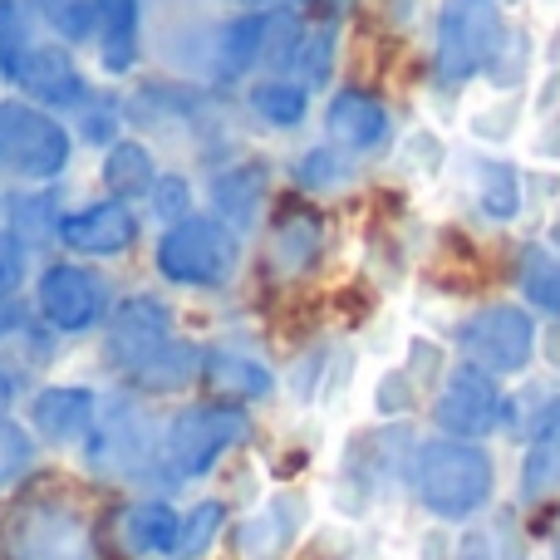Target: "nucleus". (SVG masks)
<instances>
[{"label": "nucleus", "mask_w": 560, "mask_h": 560, "mask_svg": "<svg viewBox=\"0 0 560 560\" xmlns=\"http://www.w3.org/2000/svg\"><path fill=\"white\" fill-rule=\"evenodd\" d=\"M408 482L423 512H433L438 522H467L492 502L497 467L467 438H428L413 447L408 463Z\"/></svg>", "instance_id": "nucleus-1"}, {"label": "nucleus", "mask_w": 560, "mask_h": 560, "mask_svg": "<svg viewBox=\"0 0 560 560\" xmlns=\"http://www.w3.org/2000/svg\"><path fill=\"white\" fill-rule=\"evenodd\" d=\"M79 138L59 114L30 98H0V177L20 187H55L74 167Z\"/></svg>", "instance_id": "nucleus-2"}, {"label": "nucleus", "mask_w": 560, "mask_h": 560, "mask_svg": "<svg viewBox=\"0 0 560 560\" xmlns=\"http://www.w3.org/2000/svg\"><path fill=\"white\" fill-rule=\"evenodd\" d=\"M506 45L502 0H438L433 10V79L463 89L492 69Z\"/></svg>", "instance_id": "nucleus-3"}, {"label": "nucleus", "mask_w": 560, "mask_h": 560, "mask_svg": "<svg viewBox=\"0 0 560 560\" xmlns=\"http://www.w3.org/2000/svg\"><path fill=\"white\" fill-rule=\"evenodd\" d=\"M242 266V236L212 212H192L163 226L153 242V271L177 290H222Z\"/></svg>", "instance_id": "nucleus-4"}, {"label": "nucleus", "mask_w": 560, "mask_h": 560, "mask_svg": "<svg viewBox=\"0 0 560 560\" xmlns=\"http://www.w3.org/2000/svg\"><path fill=\"white\" fill-rule=\"evenodd\" d=\"M0 560H104L84 506L69 497H25L0 516Z\"/></svg>", "instance_id": "nucleus-5"}, {"label": "nucleus", "mask_w": 560, "mask_h": 560, "mask_svg": "<svg viewBox=\"0 0 560 560\" xmlns=\"http://www.w3.org/2000/svg\"><path fill=\"white\" fill-rule=\"evenodd\" d=\"M252 433V413L242 404H226V398H212V404H187L173 413V423L163 428V443H158V463L173 482H197L207 477L217 463H222L232 447L246 443Z\"/></svg>", "instance_id": "nucleus-6"}, {"label": "nucleus", "mask_w": 560, "mask_h": 560, "mask_svg": "<svg viewBox=\"0 0 560 560\" xmlns=\"http://www.w3.org/2000/svg\"><path fill=\"white\" fill-rule=\"evenodd\" d=\"M114 290L108 280L94 271V261H74V256H55V261L39 266L35 276V315L49 335H94L108 325L114 315Z\"/></svg>", "instance_id": "nucleus-7"}, {"label": "nucleus", "mask_w": 560, "mask_h": 560, "mask_svg": "<svg viewBox=\"0 0 560 560\" xmlns=\"http://www.w3.org/2000/svg\"><path fill=\"white\" fill-rule=\"evenodd\" d=\"M457 349L467 364L487 369V374H522L536 359V319L522 305H482L457 325Z\"/></svg>", "instance_id": "nucleus-8"}, {"label": "nucleus", "mask_w": 560, "mask_h": 560, "mask_svg": "<svg viewBox=\"0 0 560 560\" xmlns=\"http://www.w3.org/2000/svg\"><path fill=\"white\" fill-rule=\"evenodd\" d=\"M173 339H177L173 305L163 295H153V290H133V295L118 300L104 325V364L128 378L153 354H163Z\"/></svg>", "instance_id": "nucleus-9"}, {"label": "nucleus", "mask_w": 560, "mask_h": 560, "mask_svg": "<svg viewBox=\"0 0 560 560\" xmlns=\"http://www.w3.org/2000/svg\"><path fill=\"white\" fill-rule=\"evenodd\" d=\"M143 236V217L124 197H94L65 212L59 222V252L74 261H118Z\"/></svg>", "instance_id": "nucleus-10"}, {"label": "nucleus", "mask_w": 560, "mask_h": 560, "mask_svg": "<svg viewBox=\"0 0 560 560\" xmlns=\"http://www.w3.org/2000/svg\"><path fill=\"white\" fill-rule=\"evenodd\" d=\"M10 84L20 89V98L49 108V114H69V118H74L79 108L89 104V94H94V84H89L74 45H65V39H35L30 55L20 59V69H15Z\"/></svg>", "instance_id": "nucleus-11"}, {"label": "nucleus", "mask_w": 560, "mask_h": 560, "mask_svg": "<svg viewBox=\"0 0 560 560\" xmlns=\"http://www.w3.org/2000/svg\"><path fill=\"white\" fill-rule=\"evenodd\" d=\"M271 183H276V167L266 153L232 158L226 167H212V177H207V212H212L217 222H226L246 242V236H256L266 222Z\"/></svg>", "instance_id": "nucleus-12"}, {"label": "nucleus", "mask_w": 560, "mask_h": 560, "mask_svg": "<svg viewBox=\"0 0 560 560\" xmlns=\"http://www.w3.org/2000/svg\"><path fill=\"white\" fill-rule=\"evenodd\" d=\"M502 413H506V404H502L497 374L467 364V359L457 369H447L443 388H438V398H433V423L443 428V438H467V443H477V438H487L502 423Z\"/></svg>", "instance_id": "nucleus-13"}, {"label": "nucleus", "mask_w": 560, "mask_h": 560, "mask_svg": "<svg viewBox=\"0 0 560 560\" xmlns=\"http://www.w3.org/2000/svg\"><path fill=\"white\" fill-rule=\"evenodd\" d=\"M84 457H89V467L104 477H138L148 467V457H153V433H148L143 408H138L128 394H118L104 404L98 428L84 443Z\"/></svg>", "instance_id": "nucleus-14"}, {"label": "nucleus", "mask_w": 560, "mask_h": 560, "mask_svg": "<svg viewBox=\"0 0 560 560\" xmlns=\"http://www.w3.org/2000/svg\"><path fill=\"white\" fill-rule=\"evenodd\" d=\"M319 124H325V143L345 148V153H354V158L384 153L388 138H394V114H388V104L359 84L329 89Z\"/></svg>", "instance_id": "nucleus-15"}, {"label": "nucleus", "mask_w": 560, "mask_h": 560, "mask_svg": "<svg viewBox=\"0 0 560 560\" xmlns=\"http://www.w3.org/2000/svg\"><path fill=\"white\" fill-rule=\"evenodd\" d=\"M276 10H236L217 25L212 39V84L217 89H242L266 74V49H271Z\"/></svg>", "instance_id": "nucleus-16"}, {"label": "nucleus", "mask_w": 560, "mask_h": 560, "mask_svg": "<svg viewBox=\"0 0 560 560\" xmlns=\"http://www.w3.org/2000/svg\"><path fill=\"white\" fill-rule=\"evenodd\" d=\"M124 98H128V124H143L148 133H163V138L202 133L212 124L202 89L187 84V79H143Z\"/></svg>", "instance_id": "nucleus-17"}, {"label": "nucleus", "mask_w": 560, "mask_h": 560, "mask_svg": "<svg viewBox=\"0 0 560 560\" xmlns=\"http://www.w3.org/2000/svg\"><path fill=\"white\" fill-rule=\"evenodd\" d=\"M325 256V217L315 207L295 202L285 212H276V222L266 226L261 242V266L271 280H305Z\"/></svg>", "instance_id": "nucleus-18"}, {"label": "nucleus", "mask_w": 560, "mask_h": 560, "mask_svg": "<svg viewBox=\"0 0 560 560\" xmlns=\"http://www.w3.org/2000/svg\"><path fill=\"white\" fill-rule=\"evenodd\" d=\"M98 394L89 384H45L30 398V433L49 447H79L98 428Z\"/></svg>", "instance_id": "nucleus-19"}, {"label": "nucleus", "mask_w": 560, "mask_h": 560, "mask_svg": "<svg viewBox=\"0 0 560 560\" xmlns=\"http://www.w3.org/2000/svg\"><path fill=\"white\" fill-rule=\"evenodd\" d=\"M94 55L108 79L138 74L148 55V0H98Z\"/></svg>", "instance_id": "nucleus-20"}, {"label": "nucleus", "mask_w": 560, "mask_h": 560, "mask_svg": "<svg viewBox=\"0 0 560 560\" xmlns=\"http://www.w3.org/2000/svg\"><path fill=\"white\" fill-rule=\"evenodd\" d=\"M202 384L226 404H261L276 394V369L266 359H256L252 349L236 345H207L202 359Z\"/></svg>", "instance_id": "nucleus-21"}, {"label": "nucleus", "mask_w": 560, "mask_h": 560, "mask_svg": "<svg viewBox=\"0 0 560 560\" xmlns=\"http://www.w3.org/2000/svg\"><path fill=\"white\" fill-rule=\"evenodd\" d=\"M467 192H472V207L482 212V222L506 226L526 207V173L497 153H472V163H467Z\"/></svg>", "instance_id": "nucleus-22"}, {"label": "nucleus", "mask_w": 560, "mask_h": 560, "mask_svg": "<svg viewBox=\"0 0 560 560\" xmlns=\"http://www.w3.org/2000/svg\"><path fill=\"white\" fill-rule=\"evenodd\" d=\"M246 114L266 128V133H295L315 114V94L300 84L295 74H261L246 84Z\"/></svg>", "instance_id": "nucleus-23"}, {"label": "nucleus", "mask_w": 560, "mask_h": 560, "mask_svg": "<svg viewBox=\"0 0 560 560\" xmlns=\"http://www.w3.org/2000/svg\"><path fill=\"white\" fill-rule=\"evenodd\" d=\"M158 153L148 138H118L114 148L98 153V183H104V197H124V202H148L158 183Z\"/></svg>", "instance_id": "nucleus-24"}, {"label": "nucleus", "mask_w": 560, "mask_h": 560, "mask_svg": "<svg viewBox=\"0 0 560 560\" xmlns=\"http://www.w3.org/2000/svg\"><path fill=\"white\" fill-rule=\"evenodd\" d=\"M177 532H183V516H177L173 502H163V497H138V502H128L124 516H118V546L138 560L173 556Z\"/></svg>", "instance_id": "nucleus-25"}, {"label": "nucleus", "mask_w": 560, "mask_h": 560, "mask_svg": "<svg viewBox=\"0 0 560 560\" xmlns=\"http://www.w3.org/2000/svg\"><path fill=\"white\" fill-rule=\"evenodd\" d=\"M300 526H305V502L280 492L256 516H246L242 532H236V546H242L246 560H276L300 536Z\"/></svg>", "instance_id": "nucleus-26"}, {"label": "nucleus", "mask_w": 560, "mask_h": 560, "mask_svg": "<svg viewBox=\"0 0 560 560\" xmlns=\"http://www.w3.org/2000/svg\"><path fill=\"white\" fill-rule=\"evenodd\" d=\"M69 207L59 202L55 187H20V192L5 197V226L35 252H49L59 246V222H65Z\"/></svg>", "instance_id": "nucleus-27"}, {"label": "nucleus", "mask_w": 560, "mask_h": 560, "mask_svg": "<svg viewBox=\"0 0 560 560\" xmlns=\"http://www.w3.org/2000/svg\"><path fill=\"white\" fill-rule=\"evenodd\" d=\"M560 492V404H546L532 423L522 457V497L526 502H546Z\"/></svg>", "instance_id": "nucleus-28"}, {"label": "nucleus", "mask_w": 560, "mask_h": 560, "mask_svg": "<svg viewBox=\"0 0 560 560\" xmlns=\"http://www.w3.org/2000/svg\"><path fill=\"white\" fill-rule=\"evenodd\" d=\"M290 183L305 197H339L359 183V158L335 143H315V148H305V153H295Z\"/></svg>", "instance_id": "nucleus-29"}, {"label": "nucleus", "mask_w": 560, "mask_h": 560, "mask_svg": "<svg viewBox=\"0 0 560 560\" xmlns=\"http://www.w3.org/2000/svg\"><path fill=\"white\" fill-rule=\"evenodd\" d=\"M339 45H345V35H339V20H315V25L300 30L295 55H290L285 74H295L300 84L310 89V94H319V89H335Z\"/></svg>", "instance_id": "nucleus-30"}, {"label": "nucleus", "mask_w": 560, "mask_h": 560, "mask_svg": "<svg viewBox=\"0 0 560 560\" xmlns=\"http://www.w3.org/2000/svg\"><path fill=\"white\" fill-rule=\"evenodd\" d=\"M202 359H207V345L177 335L163 354H153L138 374H128V384H133L138 394H183L187 384L202 378Z\"/></svg>", "instance_id": "nucleus-31"}, {"label": "nucleus", "mask_w": 560, "mask_h": 560, "mask_svg": "<svg viewBox=\"0 0 560 560\" xmlns=\"http://www.w3.org/2000/svg\"><path fill=\"white\" fill-rule=\"evenodd\" d=\"M516 285H522V300L532 310H546V315L560 319V252L556 246H522L516 256Z\"/></svg>", "instance_id": "nucleus-32"}, {"label": "nucleus", "mask_w": 560, "mask_h": 560, "mask_svg": "<svg viewBox=\"0 0 560 560\" xmlns=\"http://www.w3.org/2000/svg\"><path fill=\"white\" fill-rule=\"evenodd\" d=\"M69 128H74V138L79 143H89V148H114L118 138H128L124 128H128V98L124 94H108V89H94L89 94V104L79 108L74 118H69Z\"/></svg>", "instance_id": "nucleus-33"}, {"label": "nucleus", "mask_w": 560, "mask_h": 560, "mask_svg": "<svg viewBox=\"0 0 560 560\" xmlns=\"http://www.w3.org/2000/svg\"><path fill=\"white\" fill-rule=\"evenodd\" d=\"M522 118H526L522 94H497V98H487V104H477L472 114H467V133H472L482 148H502L522 133Z\"/></svg>", "instance_id": "nucleus-34"}, {"label": "nucleus", "mask_w": 560, "mask_h": 560, "mask_svg": "<svg viewBox=\"0 0 560 560\" xmlns=\"http://www.w3.org/2000/svg\"><path fill=\"white\" fill-rule=\"evenodd\" d=\"M35 5L30 0H0V79H15L20 59L35 45Z\"/></svg>", "instance_id": "nucleus-35"}, {"label": "nucleus", "mask_w": 560, "mask_h": 560, "mask_svg": "<svg viewBox=\"0 0 560 560\" xmlns=\"http://www.w3.org/2000/svg\"><path fill=\"white\" fill-rule=\"evenodd\" d=\"M222 532H226V502L207 497V502L187 506L183 532H177V551H173V560H202L217 541H222Z\"/></svg>", "instance_id": "nucleus-36"}, {"label": "nucleus", "mask_w": 560, "mask_h": 560, "mask_svg": "<svg viewBox=\"0 0 560 560\" xmlns=\"http://www.w3.org/2000/svg\"><path fill=\"white\" fill-rule=\"evenodd\" d=\"M197 212V187L187 173H158L153 192H148V217H153L158 226H173L183 222V217Z\"/></svg>", "instance_id": "nucleus-37"}, {"label": "nucleus", "mask_w": 560, "mask_h": 560, "mask_svg": "<svg viewBox=\"0 0 560 560\" xmlns=\"http://www.w3.org/2000/svg\"><path fill=\"white\" fill-rule=\"evenodd\" d=\"M30 467H35V433L15 418H0V492H10Z\"/></svg>", "instance_id": "nucleus-38"}, {"label": "nucleus", "mask_w": 560, "mask_h": 560, "mask_svg": "<svg viewBox=\"0 0 560 560\" xmlns=\"http://www.w3.org/2000/svg\"><path fill=\"white\" fill-rule=\"evenodd\" d=\"M398 167H404L408 177H428V183H433V177L447 167L443 133H433V128H413V133L398 143Z\"/></svg>", "instance_id": "nucleus-39"}, {"label": "nucleus", "mask_w": 560, "mask_h": 560, "mask_svg": "<svg viewBox=\"0 0 560 560\" xmlns=\"http://www.w3.org/2000/svg\"><path fill=\"white\" fill-rule=\"evenodd\" d=\"M526 65H532V35H526V30H506V45H502V55L492 59L487 79L497 84V94H516V84L526 79Z\"/></svg>", "instance_id": "nucleus-40"}, {"label": "nucleus", "mask_w": 560, "mask_h": 560, "mask_svg": "<svg viewBox=\"0 0 560 560\" xmlns=\"http://www.w3.org/2000/svg\"><path fill=\"white\" fill-rule=\"evenodd\" d=\"M30 280V246L10 226H0V300H15Z\"/></svg>", "instance_id": "nucleus-41"}, {"label": "nucleus", "mask_w": 560, "mask_h": 560, "mask_svg": "<svg viewBox=\"0 0 560 560\" xmlns=\"http://www.w3.org/2000/svg\"><path fill=\"white\" fill-rule=\"evenodd\" d=\"M39 325V315H35V305H30V300H0V345H5V339H25L30 329Z\"/></svg>", "instance_id": "nucleus-42"}, {"label": "nucleus", "mask_w": 560, "mask_h": 560, "mask_svg": "<svg viewBox=\"0 0 560 560\" xmlns=\"http://www.w3.org/2000/svg\"><path fill=\"white\" fill-rule=\"evenodd\" d=\"M408 404H413V378H408L404 369L378 378V413H404Z\"/></svg>", "instance_id": "nucleus-43"}, {"label": "nucleus", "mask_w": 560, "mask_h": 560, "mask_svg": "<svg viewBox=\"0 0 560 560\" xmlns=\"http://www.w3.org/2000/svg\"><path fill=\"white\" fill-rule=\"evenodd\" d=\"M15 398H20V378H15V369H5V364H0V418H10V408H15Z\"/></svg>", "instance_id": "nucleus-44"}, {"label": "nucleus", "mask_w": 560, "mask_h": 560, "mask_svg": "<svg viewBox=\"0 0 560 560\" xmlns=\"http://www.w3.org/2000/svg\"><path fill=\"white\" fill-rule=\"evenodd\" d=\"M226 5H236V10H276V5H285V0H226Z\"/></svg>", "instance_id": "nucleus-45"}, {"label": "nucleus", "mask_w": 560, "mask_h": 560, "mask_svg": "<svg viewBox=\"0 0 560 560\" xmlns=\"http://www.w3.org/2000/svg\"><path fill=\"white\" fill-rule=\"evenodd\" d=\"M290 5H335V0H290Z\"/></svg>", "instance_id": "nucleus-46"}, {"label": "nucleus", "mask_w": 560, "mask_h": 560, "mask_svg": "<svg viewBox=\"0 0 560 560\" xmlns=\"http://www.w3.org/2000/svg\"><path fill=\"white\" fill-rule=\"evenodd\" d=\"M0 226H5V197H0Z\"/></svg>", "instance_id": "nucleus-47"}, {"label": "nucleus", "mask_w": 560, "mask_h": 560, "mask_svg": "<svg viewBox=\"0 0 560 560\" xmlns=\"http://www.w3.org/2000/svg\"><path fill=\"white\" fill-rule=\"evenodd\" d=\"M556 242H560V217H556Z\"/></svg>", "instance_id": "nucleus-48"}]
</instances>
